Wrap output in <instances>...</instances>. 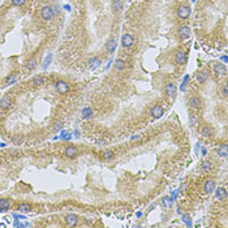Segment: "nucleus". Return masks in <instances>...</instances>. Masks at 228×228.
Returning <instances> with one entry per match:
<instances>
[{
    "instance_id": "1",
    "label": "nucleus",
    "mask_w": 228,
    "mask_h": 228,
    "mask_svg": "<svg viewBox=\"0 0 228 228\" xmlns=\"http://www.w3.org/2000/svg\"><path fill=\"white\" fill-rule=\"evenodd\" d=\"M39 13H41V17L43 20H46V21L52 20V17H54V10H52V8L51 7H47V5H44V7L41 8Z\"/></svg>"
},
{
    "instance_id": "2",
    "label": "nucleus",
    "mask_w": 228,
    "mask_h": 228,
    "mask_svg": "<svg viewBox=\"0 0 228 228\" xmlns=\"http://www.w3.org/2000/svg\"><path fill=\"white\" fill-rule=\"evenodd\" d=\"M186 52L184 50H179L175 55V62L179 64V65H185L186 64Z\"/></svg>"
},
{
    "instance_id": "3",
    "label": "nucleus",
    "mask_w": 228,
    "mask_h": 228,
    "mask_svg": "<svg viewBox=\"0 0 228 228\" xmlns=\"http://www.w3.org/2000/svg\"><path fill=\"white\" fill-rule=\"evenodd\" d=\"M177 16H179L181 20L188 18L189 16H190V8H189L188 5H180V7L177 8Z\"/></svg>"
},
{
    "instance_id": "4",
    "label": "nucleus",
    "mask_w": 228,
    "mask_h": 228,
    "mask_svg": "<svg viewBox=\"0 0 228 228\" xmlns=\"http://www.w3.org/2000/svg\"><path fill=\"white\" fill-rule=\"evenodd\" d=\"M134 44V38H133L130 34H124L121 37V46L125 48H129Z\"/></svg>"
},
{
    "instance_id": "5",
    "label": "nucleus",
    "mask_w": 228,
    "mask_h": 228,
    "mask_svg": "<svg viewBox=\"0 0 228 228\" xmlns=\"http://www.w3.org/2000/svg\"><path fill=\"white\" fill-rule=\"evenodd\" d=\"M214 190H215V198L218 199V201H224V199L227 198V190H226V188L219 186V188L214 189Z\"/></svg>"
},
{
    "instance_id": "6",
    "label": "nucleus",
    "mask_w": 228,
    "mask_h": 228,
    "mask_svg": "<svg viewBox=\"0 0 228 228\" xmlns=\"http://www.w3.org/2000/svg\"><path fill=\"white\" fill-rule=\"evenodd\" d=\"M55 87H56V91L60 93V94H65L69 91V86L68 83L64 82V81H58L56 85H55Z\"/></svg>"
},
{
    "instance_id": "7",
    "label": "nucleus",
    "mask_w": 228,
    "mask_h": 228,
    "mask_svg": "<svg viewBox=\"0 0 228 228\" xmlns=\"http://www.w3.org/2000/svg\"><path fill=\"white\" fill-rule=\"evenodd\" d=\"M65 223L66 226L69 227H73V226H77V223H78V216H77L76 214H69L65 216Z\"/></svg>"
},
{
    "instance_id": "8",
    "label": "nucleus",
    "mask_w": 228,
    "mask_h": 228,
    "mask_svg": "<svg viewBox=\"0 0 228 228\" xmlns=\"http://www.w3.org/2000/svg\"><path fill=\"white\" fill-rule=\"evenodd\" d=\"M177 33H179V37L181 38V39H188L189 35H190V29H189V26H180L179 30H177Z\"/></svg>"
},
{
    "instance_id": "9",
    "label": "nucleus",
    "mask_w": 228,
    "mask_h": 228,
    "mask_svg": "<svg viewBox=\"0 0 228 228\" xmlns=\"http://www.w3.org/2000/svg\"><path fill=\"white\" fill-rule=\"evenodd\" d=\"M214 72L218 76H226L227 74V68H226V65L224 64H222V63H216L214 65Z\"/></svg>"
},
{
    "instance_id": "10",
    "label": "nucleus",
    "mask_w": 228,
    "mask_h": 228,
    "mask_svg": "<svg viewBox=\"0 0 228 228\" xmlns=\"http://www.w3.org/2000/svg\"><path fill=\"white\" fill-rule=\"evenodd\" d=\"M189 107L193 108V110H198V108H201V99L197 98V97H192L190 99H189Z\"/></svg>"
},
{
    "instance_id": "11",
    "label": "nucleus",
    "mask_w": 228,
    "mask_h": 228,
    "mask_svg": "<svg viewBox=\"0 0 228 228\" xmlns=\"http://www.w3.org/2000/svg\"><path fill=\"white\" fill-rule=\"evenodd\" d=\"M196 80L199 83L206 82L209 80V73H207V72H205V70H199V72H197V73H196Z\"/></svg>"
},
{
    "instance_id": "12",
    "label": "nucleus",
    "mask_w": 228,
    "mask_h": 228,
    "mask_svg": "<svg viewBox=\"0 0 228 228\" xmlns=\"http://www.w3.org/2000/svg\"><path fill=\"white\" fill-rule=\"evenodd\" d=\"M10 104H12V99H10V97L4 95L2 99H0V108L7 110V108L10 107Z\"/></svg>"
},
{
    "instance_id": "13",
    "label": "nucleus",
    "mask_w": 228,
    "mask_h": 228,
    "mask_svg": "<svg viewBox=\"0 0 228 228\" xmlns=\"http://www.w3.org/2000/svg\"><path fill=\"white\" fill-rule=\"evenodd\" d=\"M166 93H167V95H168L171 99H174L175 95H176V86H175V83H167Z\"/></svg>"
},
{
    "instance_id": "14",
    "label": "nucleus",
    "mask_w": 228,
    "mask_h": 228,
    "mask_svg": "<svg viewBox=\"0 0 228 228\" xmlns=\"http://www.w3.org/2000/svg\"><path fill=\"white\" fill-rule=\"evenodd\" d=\"M78 154V149L76 146H68L65 149V157L66 158H74Z\"/></svg>"
},
{
    "instance_id": "15",
    "label": "nucleus",
    "mask_w": 228,
    "mask_h": 228,
    "mask_svg": "<svg viewBox=\"0 0 228 228\" xmlns=\"http://www.w3.org/2000/svg\"><path fill=\"white\" fill-rule=\"evenodd\" d=\"M203 188H205V192H206V193H209V194L213 193L214 189L216 188V186H215V181H214V180H207L206 182H205Z\"/></svg>"
},
{
    "instance_id": "16",
    "label": "nucleus",
    "mask_w": 228,
    "mask_h": 228,
    "mask_svg": "<svg viewBox=\"0 0 228 228\" xmlns=\"http://www.w3.org/2000/svg\"><path fill=\"white\" fill-rule=\"evenodd\" d=\"M163 115V108L162 106H154V107L151 108V116L153 118H160V116Z\"/></svg>"
},
{
    "instance_id": "17",
    "label": "nucleus",
    "mask_w": 228,
    "mask_h": 228,
    "mask_svg": "<svg viewBox=\"0 0 228 228\" xmlns=\"http://www.w3.org/2000/svg\"><path fill=\"white\" fill-rule=\"evenodd\" d=\"M115 48H116V38H111L107 42V44H106V50H107V52L112 54L115 51Z\"/></svg>"
},
{
    "instance_id": "18",
    "label": "nucleus",
    "mask_w": 228,
    "mask_h": 228,
    "mask_svg": "<svg viewBox=\"0 0 228 228\" xmlns=\"http://www.w3.org/2000/svg\"><path fill=\"white\" fill-rule=\"evenodd\" d=\"M213 133H214L213 128L209 126V125H203L201 128V136H203V137H211V136H213Z\"/></svg>"
},
{
    "instance_id": "19",
    "label": "nucleus",
    "mask_w": 228,
    "mask_h": 228,
    "mask_svg": "<svg viewBox=\"0 0 228 228\" xmlns=\"http://www.w3.org/2000/svg\"><path fill=\"white\" fill-rule=\"evenodd\" d=\"M87 65H89L90 69H97L98 66L101 65V60H99L98 58H91V59H89Z\"/></svg>"
},
{
    "instance_id": "20",
    "label": "nucleus",
    "mask_w": 228,
    "mask_h": 228,
    "mask_svg": "<svg viewBox=\"0 0 228 228\" xmlns=\"http://www.w3.org/2000/svg\"><path fill=\"white\" fill-rule=\"evenodd\" d=\"M112 10L116 13H120L123 10V2L121 0H114L112 2Z\"/></svg>"
},
{
    "instance_id": "21",
    "label": "nucleus",
    "mask_w": 228,
    "mask_h": 228,
    "mask_svg": "<svg viewBox=\"0 0 228 228\" xmlns=\"http://www.w3.org/2000/svg\"><path fill=\"white\" fill-rule=\"evenodd\" d=\"M10 206V201L8 198H0V211L8 210Z\"/></svg>"
},
{
    "instance_id": "22",
    "label": "nucleus",
    "mask_w": 228,
    "mask_h": 228,
    "mask_svg": "<svg viewBox=\"0 0 228 228\" xmlns=\"http://www.w3.org/2000/svg\"><path fill=\"white\" fill-rule=\"evenodd\" d=\"M126 68V63H125V60L123 59H118L115 62V69H118V70H124Z\"/></svg>"
},
{
    "instance_id": "23",
    "label": "nucleus",
    "mask_w": 228,
    "mask_h": 228,
    "mask_svg": "<svg viewBox=\"0 0 228 228\" xmlns=\"http://www.w3.org/2000/svg\"><path fill=\"white\" fill-rule=\"evenodd\" d=\"M189 121H190V125L192 126H198L199 124V118L197 114H190V116H189Z\"/></svg>"
},
{
    "instance_id": "24",
    "label": "nucleus",
    "mask_w": 228,
    "mask_h": 228,
    "mask_svg": "<svg viewBox=\"0 0 228 228\" xmlns=\"http://www.w3.org/2000/svg\"><path fill=\"white\" fill-rule=\"evenodd\" d=\"M93 115V111L90 107H85L82 110V119H90Z\"/></svg>"
},
{
    "instance_id": "25",
    "label": "nucleus",
    "mask_w": 228,
    "mask_h": 228,
    "mask_svg": "<svg viewBox=\"0 0 228 228\" xmlns=\"http://www.w3.org/2000/svg\"><path fill=\"white\" fill-rule=\"evenodd\" d=\"M218 154H219V157H222V158H227V145H226V143H224V145H222L218 149Z\"/></svg>"
},
{
    "instance_id": "26",
    "label": "nucleus",
    "mask_w": 228,
    "mask_h": 228,
    "mask_svg": "<svg viewBox=\"0 0 228 228\" xmlns=\"http://www.w3.org/2000/svg\"><path fill=\"white\" fill-rule=\"evenodd\" d=\"M162 205H163V207H164V209H171V206H172V201H171V198H170V197H164V198H162Z\"/></svg>"
},
{
    "instance_id": "27",
    "label": "nucleus",
    "mask_w": 228,
    "mask_h": 228,
    "mask_svg": "<svg viewBox=\"0 0 228 228\" xmlns=\"http://www.w3.org/2000/svg\"><path fill=\"white\" fill-rule=\"evenodd\" d=\"M201 170H202L203 172H210V171H211V163L209 162V160H205V162H202Z\"/></svg>"
},
{
    "instance_id": "28",
    "label": "nucleus",
    "mask_w": 228,
    "mask_h": 228,
    "mask_svg": "<svg viewBox=\"0 0 228 228\" xmlns=\"http://www.w3.org/2000/svg\"><path fill=\"white\" fill-rule=\"evenodd\" d=\"M43 82H44V78H43L42 76H34V77H33V83H34L35 86L42 85Z\"/></svg>"
},
{
    "instance_id": "29",
    "label": "nucleus",
    "mask_w": 228,
    "mask_h": 228,
    "mask_svg": "<svg viewBox=\"0 0 228 228\" xmlns=\"http://www.w3.org/2000/svg\"><path fill=\"white\" fill-rule=\"evenodd\" d=\"M9 155L12 158H18V157H21V155H22V153H21V150H18V149H10L9 150Z\"/></svg>"
},
{
    "instance_id": "30",
    "label": "nucleus",
    "mask_w": 228,
    "mask_h": 228,
    "mask_svg": "<svg viewBox=\"0 0 228 228\" xmlns=\"http://www.w3.org/2000/svg\"><path fill=\"white\" fill-rule=\"evenodd\" d=\"M12 142L14 143V146H20L22 142H24V138H22L21 136H13L12 138Z\"/></svg>"
},
{
    "instance_id": "31",
    "label": "nucleus",
    "mask_w": 228,
    "mask_h": 228,
    "mask_svg": "<svg viewBox=\"0 0 228 228\" xmlns=\"http://www.w3.org/2000/svg\"><path fill=\"white\" fill-rule=\"evenodd\" d=\"M102 158L106 159V160H108L111 158H114V151L112 150H106V151L102 154Z\"/></svg>"
},
{
    "instance_id": "32",
    "label": "nucleus",
    "mask_w": 228,
    "mask_h": 228,
    "mask_svg": "<svg viewBox=\"0 0 228 228\" xmlns=\"http://www.w3.org/2000/svg\"><path fill=\"white\" fill-rule=\"evenodd\" d=\"M18 210L22 211V213H29V211H31V206L27 205V203H22V205H20Z\"/></svg>"
},
{
    "instance_id": "33",
    "label": "nucleus",
    "mask_w": 228,
    "mask_h": 228,
    "mask_svg": "<svg viewBox=\"0 0 228 228\" xmlns=\"http://www.w3.org/2000/svg\"><path fill=\"white\" fill-rule=\"evenodd\" d=\"M37 66V62H35V59H31V60H29L27 62V69L29 70H33Z\"/></svg>"
},
{
    "instance_id": "34",
    "label": "nucleus",
    "mask_w": 228,
    "mask_h": 228,
    "mask_svg": "<svg viewBox=\"0 0 228 228\" xmlns=\"http://www.w3.org/2000/svg\"><path fill=\"white\" fill-rule=\"evenodd\" d=\"M62 128H63V123L62 121H58V123H55V125L52 126V132H59Z\"/></svg>"
},
{
    "instance_id": "35",
    "label": "nucleus",
    "mask_w": 228,
    "mask_h": 228,
    "mask_svg": "<svg viewBox=\"0 0 228 228\" xmlns=\"http://www.w3.org/2000/svg\"><path fill=\"white\" fill-rule=\"evenodd\" d=\"M14 81H16V76L12 74V76H8V77H7V80H5V83H7V85H10V83H13Z\"/></svg>"
},
{
    "instance_id": "36",
    "label": "nucleus",
    "mask_w": 228,
    "mask_h": 228,
    "mask_svg": "<svg viewBox=\"0 0 228 228\" xmlns=\"http://www.w3.org/2000/svg\"><path fill=\"white\" fill-rule=\"evenodd\" d=\"M26 3V0H12V4L16 5V7H21V5H24Z\"/></svg>"
},
{
    "instance_id": "37",
    "label": "nucleus",
    "mask_w": 228,
    "mask_h": 228,
    "mask_svg": "<svg viewBox=\"0 0 228 228\" xmlns=\"http://www.w3.org/2000/svg\"><path fill=\"white\" fill-rule=\"evenodd\" d=\"M222 95H223L224 98L227 97V83H224L223 87H222Z\"/></svg>"
},
{
    "instance_id": "38",
    "label": "nucleus",
    "mask_w": 228,
    "mask_h": 228,
    "mask_svg": "<svg viewBox=\"0 0 228 228\" xmlns=\"http://www.w3.org/2000/svg\"><path fill=\"white\" fill-rule=\"evenodd\" d=\"M182 220H184V223H186V224L190 226V218H189V216L184 215V216H182Z\"/></svg>"
}]
</instances>
